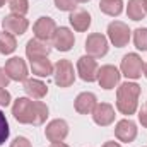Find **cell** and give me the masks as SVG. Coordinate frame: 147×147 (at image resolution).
I'll return each mask as SVG.
<instances>
[{
    "mask_svg": "<svg viewBox=\"0 0 147 147\" xmlns=\"http://www.w3.org/2000/svg\"><path fill=\"white\" fill-rule=\"evenodd\" d=\"M108 38L101 33H92L86 39V51L92 58H101L108 53Z\"/></svg>",
    "mask_w": 147,
    "mask_h": 147,
    "instance_id": "obj_6",
    "label": "cell"
},
{
    "mask_svg": "<svg viewBox=\"0 0 147 147\" xmlns=\"http://www.w3.org/2000/svg\"><path fill=\"white\" fill-rule=\"evenodd\" d=\"M10 147H33V146H31V142L26 137H16L10 142Z\"/></svg>",
    "mask_w": 147,
    "mask_h": 147,
    "instance_id": "obj_29",
    "label": "cell"
},
{
    "mask_svg": "<svg viewBox=\"0 0 147 147\" xmlns=\"http://www.w3.org/2000/svg\"><path fill=\"white\" fill-rule=\"evenodd\" d=\"M77 3H86V2H89V0H75Z\"/></svg>",
    "mask_w": 147,
    "mask_h": 147,
    "instance_id": "obj_35",
    "label": "cell"
},
{
    "mask_svg": "<svg viewBox=\"0 0 147 147\" xmlns=\"http://www.w3.org/2000/svg\"><path fill=\"white\" fill-rule=\"evenodd\" d=\"M91 115H92L94 123L99 127H108L115 121V108L110 103H98Z\"/></svg>",
    "mask_w": 147,
    "mask_h": 147,
    "instance_id": "obj_14",
    "label": "cell"
},
{
    "mask_svg": "<svg viewBox=\"0 0 147 147\" xmlns=\"http://www.w3.org/2000/svg\"><path fill=\"white\" fill-rule=\"evenodd\" d=\"M98 70H99L98 62L92 57L84 55V57H80L77 60V74H79V77L82 80H86V82L98 80Z\"/></svg>",
    "mask_w": 147,
    "mask_h": 147,
    "instance_id": "obj_7",
    "label": "cell"
},
{
    "mask_svg": "<svg viewBox=\"0 0 147 147\" xmlns=\"http://www.w3.org/2000/svg\"><path fill=\"white\" fill-rule=\"evenodd\" d=\"M53 2H55V7L58 10H63V12H72L77 7L75 0H53Z\"/></svg>",
    "mask_w": 147,
    "mask_h": 147,
    "instance_id": "obj_27",
    "label": "cell"
},
{
    "mask_svg": "<svg viewBox=\"0 0 147 147\" xmlns=\"http://www.w3.org/2000/svg\"><path fill=\"white\" fill-rule=\"evenodd\" d=\"M144 7H146V12H147V0H144Z\"/></svg>",
    "mask_w": 147,
    "mask_h": 147,
    "instance_id": "obj_37",
    "label": "cell"
},
{
    "mask_svg": "<svg viewBox=\"0 0 147 147\" xmlns=\"http://www.w3.org/2000/svg\"><path fill=\"white\" fill-rule=\"evenodd\" d=\"M51 41H53V46L57 50H60V51H70L74 43H75V38H74V33L69 28L62 26V28H57L55 36H53Z\"/></svg>",
    "mask_w": 147,
    "mask_h": 147,
    "instance_id": "obj_15",
    "label": "cell"
},
{
    "mask_svg": "<svg viewBox=\"0 0 147 147\" xmlns=\"http://www.w3.org/2000/svg\"><path fill=\"white\" fill-rule=\"evenodd\" d=\"M96 105H98V99L92 92H80L74 101V108L80 115H91Z\"/></svg>",
    "mask_w": 147,
    "mask_h": 147,
    "instance_id": "obj_18",
    "label": "cell"
},
{
    "mask_svg": "<svg viewBox=\"0 0 147 147\" xmlns=\"http://www.w3.org/2000/svg\"><path fill=\"white\" fill-rule=\"evenodd\" d=\"M51 53V46L48 41H43V39H38V38H33L28 41L26 45V55L29 60L33 58H41V57H48Z\"/></svg>",
    "mask_w": 147,
    "mask_h": 147,
    "instance_id": "obj_16",
    "label": "cell"
},
{
    "mask_svg": "<svg viewBox=\"0 0 147 147\" xmlns=\"http://www.w3.org/2000/svg\"><path fill=\"white\" fill-rule=\"evenodd\" d=\"M29 65H31V72L38 77H50L53 75V70H55V65L48 60V57L33 58L29 60Z\"/></svg>",
    "mask_w": 147,
    "mask_h": 147,
    "instance_id": "obj_20",
    "label": "cell"
},
{
    "mask_svg": "<svg viewBox=\"0 0 147 147\" xmlns=\"http://www.w3.org/2000/svg\"><path fill=\"white\" fill-rule=\"evenodd\" d=\"M144 75H146V79H147V63H144Z\"/></svg>",
    "mask_w": 147,
    "mask_h": 147,
    "instance_id": "obj_34",
    "label": "cell"
},
{
    "mask_svg": "<svg viewBox=\"0 0 147 147\" xmlns=\"http://www.w3.org/2000/svg\"><path fill=\"white\" fill-rule=\"evenodd\" d=\"M53 77H55V84L58 87H70L75 80V72H74V65L70 60H58L55 63V70H53Z\"/></svg>",
    "mask_w": 147,
    "mask_h": 147,
    "instance_id": "obj_5",
    "label": "cell"
},
{
    "mask_svg": "<svg viewBox=\"0 0 147 147\" xmlns=\"http://www.w3.org/2000/svg\"><path fill=\"white\" fill-rule=\"evenodd\" d=\"M9 82H10L9 75L5 74L3 69H0V87H7V86H9Z\"/></svg>",
    "mask_w": 147,
    "mask_h": 147,
    "instance_id": "obj_30",
    "label": "cell"
},
{
    "mask_svg": "<svg viewBox=\"0 0 147 147\" xmlns=\"http://www.w3.org/2000/svg\"><path fill=\"white\" fill-rule=\"evenodd\" d=\"M2 26H3V31L10 33L14 36H22L29 28V21L24 16H19V14H9V16L3 17Z\"/></svg>",
    "mask_w": 147,
    "mask_h": 147,
    "instance_id": "obj_8",
    "label": "cell"
},
{
    "mask_svg": "<svg viewBox=\"0 0 147 147\" xmlns=\"http://www.w3.org/2000/svg\"><path fill=\"white\" fill-rule=\"evenodd\" d=\"M45 135L46 139L53 144V142H63L69 135V123L62 118H57V120H51L46 128H45Z\"/></svg>",
    "mask_w": 147,
    "mask_h": 147,
    "instance_id": "obj_11",
    "label": "cell"
},
{
    "mask_svg": "<svg viewBox=\"0 0 147 147\" xmlns=\"http://www.w3.org/2000/svg\"><path fill=\"white\" fill-rule=\"evenodd\" d=\"M120 77H121V72L115 65H103L98 70V82L106 91L115 89L120 84Z\"/></svg>",
    "mask_w": 147,
    "mask_h": 147,
    "instance_id": "obj_10",
    "label": "cell"
},
{
    "mask_svg": "<svg viewBox=\"0 0 147 147\" xmlns=\"http://www.w3.org/2000/svg\"><path fill=\"white\" fill-rule=\"evenodd\" d=\"M17 48V41H16V36L7 33V31H2L0 33V53L2 55H10L14 53Z\"/></svg>",
    "mask_w": 147,
    "mask_h": 147,
    "instance_id": "obj_23",
    "label": "cell"
},
{
    "mask_svg": "<svg viewBox=\"0 0 147 147\" xmlns=\"http://www.w3.org/2000/svg\"><path fill=\"white\" fill-rule=\"evenodd\" d=\"M146 7H144V0H128L127 5V16L132 21H142L146 17Z\"/></svg>",
    "mask_w": 147,
    "mask_h": 147,
    "instance_id": "obj_21",
    "label": "cell"
},
{
    "mask_svg": "<svg viewBox=\"0 0 147 147\" xmlns=\"http://www.w3.org/2000/svg\"><path fill=\"white\" fill-rule=\"evenodd\" d=\"M10 92L5 87H0V106H9L10 105Z\"/></svg>",
    "mask_w": 147,
    "mask_h": 147,
    "instance_id": "obj_28",
    "label": "cell"
},
{
    "mask_svg": "<svg viewBox=\"0 0 147 147\" xmlns=\"http://www.w3.org/2000/svg\"><path fill=\"white\" fill-rule=\"evenodd\" d=\"M134 45L137 50L147 51V28H139L134 31Z\"/></svg>",
    "mask_w": 147,
    "mask_h": 147,
    "instance_id": "obj_25",
    "label": "cell"
},
{
    "mask_svg": "<svg viewBox=\"0 0 147 147\" xmlns=\"http://www.w3.org/2000/svg\"><path fill=\"white\" fill-rule=\"evenodd\" d=\"M50 147H69V146H67V144H63V142H53Z\"/></svg>",
    "mask_w": 147,
    "mask_h": 147,
    "instance_id": "obj_33",
    "label": "cell"
},
{
    "mask_svg": "<svg viewBox=\"0 0 147 147\" xmlns=\"http://www.w3.org/2000/svg\"><path fill=\"white\" fill-rule=\"evenodd\" d=\"M7 5L12 14L26 16L29 10V0H7Z\"/></svg>",
    "mask_w": 147,
    "mask_h": 147,
    "instance_id": "obj_24",
    "label": "cell"
},
{
    "mask_svg": "<svg viewBox=\"0 0 147 147\" xmlns=\"http://www.w3.org/2000/svg\"><path fill=\"white\" fill-rule=\"evenodd\" d=\"M12 115L19 123L43 125L48 118V106L43 101H33L31 98H17L12 105Z\"/></svg>",
    "mask_w": 147,
    "mask_h": 147,
    "instance_id": "obj_1",
    "label": "cell"
},
{
    "mask_svg": "<svg viewBox=\"0 0 147 147\" xmlns=\"http://www.w3.org/2000/svg\"><path fill=\"white\" fill-rule=\"evenodd\" d=\"M115 135L120 142H125V144H130L135 140L137 137V125L130 120V118H125V120H120L115 127Z\"/></svg>",
    "mask_w": 147,
    "mask_h": 147,
    "instance_id": "obj_13",
    "label": "cell"
},
{
    "mask_svg": "<svg viewBox=\"0 0 147 147\" xmlns=\"http://www.w3.org/2000/svg\"><path fill=\"white\" fill-rule=\"evenodd\" d=\"M99 9L106 16L118 17L123 12V0H101L99 2Z\"/></svg>",
    "mask_w": 147,
    "mask_h": 147,
    "instance_id": "obj_22",
    "label": "cell"
},
{
    "mask_svg": "<svg viewBox=\"0 0 147 147\" xmlns=\"http://www.w3.org/2000/svg\"><path fill=\"white\" fill-rule=\"evenodd\" d=\"M146 106H147V105H146Z\"/></svg>",
    "mask_w": 147,
    "mask_h": 147,
    "instance_id": "obj_38",
    "label": "cell"
},
{
    "mask_svg": "<svg viewBox=\"0 0 147 147\" xmlns=\"http://www.w3.org/2000/svg\"><path fill=\"white\" fill-rule=\"evenodd\" d=\"M24 91L31 99H43L48 94V86L39 79H26L24 80Z\"/></svg>",
    "mask_w": 147,
    "mask_h": 147,
    "instance_id": "obj_19",
    "label": "cell"
},
{
    "mask_svg": "<svg viewBox=\"0 0 147 147\" xmlns=\"http://www.w3.org/2000/svg\"><path fill=\"white\" fill-rule=\"evenodd\" d=\"M120 72L125 75L127 79H139L144 74V62L137 53H128L121 58V65H120Z\"/></svg>",
    "mask_w": 147,
    "mask_h": 147,
    "instance_id": "obj_3",
    "label": "cell"
},
{
    "mask_svg": "<svg viewBox=\"0 0 147 147\" xmlns=\"http://www.w3.org/2000/svg\"><path fill=\"white\" fill-rule=\"evenodd\" d=\"M9 134H10V130H9V121H7V118H5L3 111L0 110V146L7 142Z\"/></svg>",
    "mask_w": 147,
    "mask_h": 147,
    "instance_id": "obj_26",
    "label": "cell"
},
{
    "mask_svg": "<svg viewBox=\"0 0 147 147\" xmlns=\"http://www.w3.org/2000/svg\"><path fill=\"white\" fill-rule=\"evenodd\" d=\"M5 74L9 75L10 80L16 82H24L28 79V65L21 57H12L5 62Z\"/></svg>",
    "mask_w": 147,
    "mask_h": 147,
    "instance_id": "obj_9",
    "label": "cell"
},
{
    "mask_svg": "<svg viewBox=\"0 0 147 147\" xmlns=\"http://www.w3.org/2000/svg\"><path fill=\"white\" fill-rule=\"evenodd\" d=\"M106 33H108V39L111 41V45H115L116 48L127 46L128 41H130V34H132L130 28L125 22H121V21H113V22H110Z\"/></svg>",
    "mask_w": 147,
    "mask_h": 147,
    "instance_id": "obj_4",
    "label": "cell"
},
{
    "mask_svg": "<svg viewBox=\"0 0 147 147\" xmlns=\"http://www.w3.org/2000/svg\"><path fill=\"white\" fill-rule=\"evenodd\" d=\"M69 22H70V26H72L75 31L84 33L91 26V14L87 10H84V9H75V10L70 12V16H69Z\"/></svg>",
    "mask_w": 147,
    "mask_h": 147,
    "instance_id": "obj_17",
    "label": "cell"
},
{
    "mask_svg": "<svg viewBox=\"0 0 147 147\" xmlns=\"http://www.w3.org/2000/svg\"><path fill=\"white\" fill-rule=\"evenodd\" d=\"M140 86L135 82H123L116 91V110L121 115H134L139 106Z\"/></svg>",
    "mask_w": 147,
    "mask_h": 147,
    "instance_id": "obj_2",
    "label": "cell"
},
{
    "mask_svg": "<svg viewBox=\"0 0 147 147\" xmlns=\"http://www.w3.org/2000/svg\"><path fill=\"white\" fill-rule=\"evenodd\" d=\"M5 2H7V0H0V7H3V5H5Z\"/></svg>",
    "mask_w": 147,
    "mask_h": 147,
    "instance_id": "obj_36",
    "label": "cell"
},
{
    "mask_svg": "<svg viewBox=\"0 0 147 147\" xmlns=\"http://www.w3.org/2000/svg\"><path fill=\"white\" fill-rule=\"evenodd\" d=\"M33 31H34V38L43 39V41H50V39H53V36H55L57 24H55V21L51 17L43 16V17H39L36 22H34Z\"/></svg>",
    "mask_w": 147,
    "mask_h": 147,
    "instance_id": "obj_12",
    "label": "cell"
},
{
    "mask_svg": "<svg viewBox=\"0 0 147 147\" xmlns=\"http://www.w3.org/2000/svg\"><path fill=\"white\" fill-rule=\"evenodd\" d=\"M103 147H121L118 142H113V140H110V142H105L103 144Z\"/></svg>",
    "mask_w": 147,
    "mask_h": 147,
    "instance_id": "obj_32",
    "label": "cell"
},
{
    "mask_svg": "<svg viewBox=\"0 0 147 147\" xmlns=\"http://www.w3.org/2000/svg\"><path fill=\"white\" fill-rule=\"evenodd\" d=\"M139 121L142 123V127H146L147 128V106L139 111Z\"/></svg>",
    "mask_w": 147,
    "mask_h": 147,
    "instance_id": "obj_31",
    "label": "cell"
}]
</instances>
